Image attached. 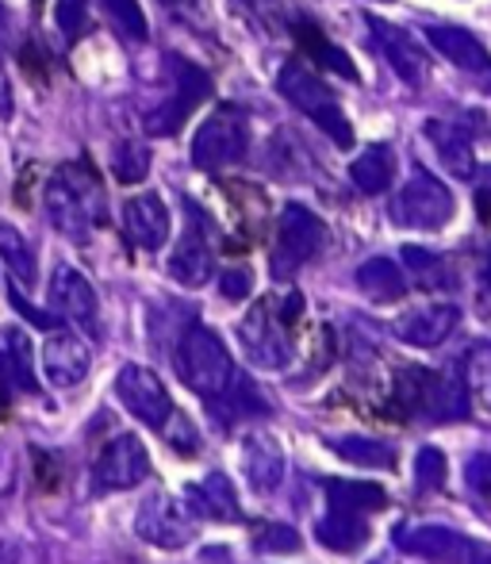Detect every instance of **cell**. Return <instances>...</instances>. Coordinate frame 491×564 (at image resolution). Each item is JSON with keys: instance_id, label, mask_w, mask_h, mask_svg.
<instances>
[{"instance_id": "cell-1", "label": "cell", "mask_w": 491, "mask_h": 564, "mask_svg": "<svg viewBox=\"0 0 491 564\" xmlns=\"http://www.w3.org/2000/svg\"><path fill=\"white\" fill-rule=\"evenodd\" d=\"M46 212L51 224L69 238H89L92 227L105 224V188L89 165H62L46 181Z\"/></svg>"}, {"instance_id": "cell-2", "label": "cell", "mask_w": 491, "mask_h": 564, "mask_svg": "<svg viewBox=\"0 0 491 564\" xmlns=\"http://www.w3.org/2000/svg\"><path fill=\"white\" fill-rule=\"evenodd\" d=\"M276 89H281V97L288 100L292 108H299L307 119H315V127H323L338 147H353L350 119L342 116L338 97L312 66H304V62H284L281 74H276Z\"/></svg>"}, {"instance_id": "cell-3", "label": "cell", "mask_w": 491, "mask_h": 564, "mask_svg": "<svg viewBox=\"0 0 491 564\" xmlns=\"http://www.w3.org/2000/svg\"><path fill=\"white\" fill-rule=\"evenodd\" d=\"M177 372H181V380H185V388H193L204 400L223 395L234 377L231 354H227L223 338L211 327H200V323L188 327L177 346Z\"/></svg>"}, {"instance_id": "cell-4", "label": "cell", "mask_w": 491, "mask_h": 564, "mask_svg": "<svg viewBox=\"0 0 491 564\" xmlns=\"http://www.w3.org/2000/svg\"><path fill=\"white\" fill-rule=\"evenodd\" d=\"M327 242V227L304 204H284L281 224H276V246H273V276H292L315 258Z\"/></svg>"}, {"instance_id": "cell-5", "label": "cell", "mask_w": 491, "mask_h": 564, "mask_svg": "<svg viewBox=\"0 0 491 564\" xmlns=\"http://www.w3.org/2000/svg\"><path fill=\"white\" fill-rule=\"evenodd\" d=\"M134 530H139L142 542L157 545V550H181V545L193 542L196 530H200V514L188 503V496L177 499V496H170V491H157V496H150L146 503L139 507Z\"/></svg>"}, {"instance_id": "cell-6", "label": "cell", "mask_w": 491, "mask_h": 564, "mask_svg": "<svg viewBox=\"0 0 491 564\" xmlns=\"http://www.w3.org/2000/svg\"><path fill=\"white\" fill-rule=\"evenodd\" d=\"M454 219V193L434 173L418 170L392 200V224L411 230H441Z\"/></svg>"}, {"instance_id": "cell-7", "label": "cell", "mask_w": 491, "mask_h": 564, "mask_svg": "<svg viewBox=\"0 0 491 564\" xmlns=\"http://www.w3.org/2000/svg\"><path fill=\"white\" fill-rule=\"evenodd\" d=\"M288 315H281V307L273 312V304H258L250 315L239 323V341H242V354L250 365L258 369H284L292 361V335L284 327Z\"/></svg>"}, {"instance_id": "cell-8", "label": "cell", "mask_w": 491, "mask_h": 564, "mask_svg": "<svg viewBox=\"0 0 491 564\" xmlns=\"http://www.w3.org/2000/svg\"><path fill=\"white\" fill-rule=\"evenodd\" d=\"M170 66H173V93H170V100H162V105L154 108V116H150V131L154 134H173L196 112V105H204V100L211 97V89H216L211 77L204 74L200 66H193V62L173 58L170 54Z\"/></svg>"}, {"instance_id": "cell-9", "label": "cell", "mask_w": 491, "mask_h": 564, "mask_svg": "<svg viewBox=\"0 0 491 564\" xmlns=\"http://www.w3.org/2000/svg\"><path fill=\"white\" fill-rule=\"evenodd\" d=\"M116 395L127 411H131L139 423L154 426H170L173 419V400H170V388L157 380L154 369H142V365H123L120 377H116Z\"/></svg>"}, {"instance_id": "cell-10", "label": "cell", "mask_w": 491, "mask_h": 564, "mask_svg": "<svg viewBox=\"0 0 491 564\" xmlns=\"http://www.w3.org/2000/svg\"><path fill=\"white\" fill-rule=\"evenodd\" d=\"M150 476V453L142 438L120 434L100 449L97 465H92V488L97 491H127Z\"/></svg>"}, {"instance_id": "cell-11", "label": "cell", "mask_w": 491, "mask_h": 564, "mask_svg": "<svg viewBox=\"0 0 491 564\" xmlns=\"http://www.w3.org/2000/svg\"><path fill=\"white\" fill-rule=\"evenodd\" d=\"M246 154V123L234 112H216L204 119V127L193 139V162L200 170H223Z\"/></svg>"}, {"instance_id": "cell-12", "label": "cell", "mask_w": 491, "mask_h": 564, "mask_svg": "<svg viewBox=\"0 0 491 564\" xmlns=\"http://www.w3.org/2000/svg\"><path fill=\"white\" fill-rule=\"evenodd\" d=\"M51 307L62 315V319L74 323V327L89 330V335H97V330H100V300H97V292H92V284L85 281L74 265L54 269V276H51Z\"/></svg>"}, {"instance_id": "cell-13", "label": "cell", "mask_w": 491, "mask_h": 564, "mask_svg": "<svg viewBox=\"0 0 491 564\" xmlns=\"http://www.w3.org/2000/svg\"><path fill=\"white\" fill-rule=\"evenodd\" d=\"M395 545L403 553L430 564H461L469 561V538L457 534L449 527H400L395 530Z\"/></svg>"}, {"instance_id": "cell-14", "label": "cell", "mask_w": 491, "mask_h": 564, "mask_svg": "<svg viewBox=\"0 0 491 564\" xmlns=\"http://www.w3.org/2000/svg\"><path fill=\"white\" fill-rule=\"evenodd\" d=\"M426 39H430V46L438 54H446L449 62H454L457 69H465V74L480 77V85L491 89V54L488 46L480 43L472 31L465 28H446V23H434V28H426Z\"/></svg>"}, {"instance_id": "cell-15", "label": "cell", "mask_w": 491, "mask_h": 564, "mask_svg": "<svg viewBox=\"0 0 491 564\" xmlns=\"http://www.w3.org/2000/svg\"><path fill=\"white\" fill-rule=\"evenodd\" d=\"M242 473H246V484L250 491L258 496H273L284 480V449L273 434L265 431H253L246 434L242 442Z\"/></svg>"}, {"instance_id": "cell-16", "label": "cell", "mask_w": 491, "mask_h": 564, "mask_svg": "<svg viewBox=\"0 0 491 564\" xmlns=\"http://www.w3.org/2000/svg\"><path fill=\"white\" fill-rule=\"evenodd\" d=\"M369 28L377 31V46L384 51V58H388V66L395 69V77L418 89V85L426 82V54H423V46H418L403 28L380 20V15H369Z\"/></svg>"}, {"instance_id": "cell-17", "label": "cell", "mask_w": 491, "mask_h": 564, "mask_svg": "<svg viewBox=\"0 0 491 564\" xmlns=\"http://www.w3.org/2000/svg\"><path fill=\"white\" fill-rule=\"evenodd\" d=\"M123 230L139 250H162L170 238V208L162 204V196H131L123 204Z\"/></svg>"}, {"instance_id": "cell-18", "label": "cell", "mask_w": 491, "mask_h": 564, "mask_svg": "<svg viewBox=\"0 0 491 564\" xmlns=\"http://www.w3.org/2000/svg\"><path fill=\"white\" fill-rule=\"evenodd\" d=\"M457 323H461V312H457L454 304H430V307H418V312L403 315V319L395 323V338L418 349H434L454 335Z\"/></svg>"}, {"instance_id": "cell-19", "label": "cell", "mask_w": 491, "mask_h": 564, "mask_svg": "<svg viewBox=\"0 0 491 564\" xmlns=\"http://www.w3.org/2000/svg\"><path fill=\"white\" fill-rule=\"evenodd\" d=\"M43 372L54 388H74L89 377V346L77 335H51L43 346Z\"/></svg>"}, {"instance_id": "cell-20", "label": "cell", "mask_w": 491, "mask_h": 564, "mask_svg": "<svg viewBox=\"0 0 491 564\" xmlns=\"http://www.w3.org/2000/svg\"><path fill=\"white\" fill-rule=\"evenodd\" d=\"M211 269H216V258H211L208 242L200 238V230H188L170 258V276L185 289H200L211 281Z\"/></svg>"}, {"instance_id": "cell-21", "label": "cell", "mask_w": 491, "mask_h": 564, "mask_svg": "<svg viewBox=\"0 0 491 564\" xmlns=\"http://www.w3.org/2000/svg\"><path fill=\"white\" fill-rule=\"evenodd\" d=\"M0 380L12 392H35V369H31V338L20 327L0 330Z\"/></svg>"}, {"instance_id": "cell-22", "label": "cell", "mask_w": 491, "mask_h": 564, "mask_svg": "<svg viewBox=\"0 0 491 564\" xmlns=\"http://www.w3.org/2000/svg\"><path fill=\"white\" fill-rule=\"evenodd\" d=\"M426 139L434 142V150H438L441 165H446L449 173L469 177V173L477 170V162H472V142L461 127L441 123V119H426Z\"/></svg>"}, {"instance_id": "cell-23", "label": "cell", "mask_w": 491, "mask_h": 564, "mask_svg": "<svg viewBox=\"0 0 491 564\" xmlns=\"http://www.w3.org/2000/svg\"><path fill=\"white\" fill-rule=\"evenodd\" d=\"M188 503L196 507V514H208V519H219V522H234L239 519V496H234L231 480L223 473H211L200 488L188 491Z\"/></svg>"}, {"instance_id": "cell-24", "label": "cell", "mask_w": 491, "mask_h": 564, "mask_svg": "<svg viewBox=\"0 0 491 564\" xmlns=\"http://www.w3.org/2000/svg\"><path fill=\"white\" fill-rule=\"evenodd\" d=\"M315 538L335 553H358L361 545L369 542V522L350 511H330L327 519L315 527Z\"/></svg>"}, {"instance_id": "cell-25", "label": "cell", "mask_w": 491, "mask_h": 564, "mask_svg": "<svg viewBox=\"0 0 491 564\" xmlns=\"http://www.w3.org/2000/svg\"><path fill=\"white\" fill-rule=\"evenodd\" d=\"M358 289L377 304H392L407 292V284H403V269L392 258H369L358 269Z\"/></svg>"}, {"instance_id": "cell-26", "label": "cell", "mask_w": 491, "mask_h": 564, "mask_svg": "<svg viewBox=\"0 0 491 564\" xmlns=\"http://www.w3.org/2000/svg\"><path fill=\"white\" fill-rule=\"evenodd\" d=\"M327 499L335 511H350V514L380 511L388 503L384 488L369 480H327Z\"/></svg>"}, {"instance_id": "cell-27", "label": "cell", "mask_w": 491, "mask_h": 564, "mask_svg": "<svg viewBox=\"0 0 491 564\" xmlns=\"http://www.w3.org/2000/svg\"><path fill=\"white\" fill-rule=\"evenodd\" d=\"M350 177L365 196H377V193H384V188H392V177H395L392 150H388V147H369L365 154L350 165Z\"/></svg>"}, {"instance_id": "cell-28", "label": "cell", "mask_w": 491, "mask_h": 564, "mask_svg": "<svg viewBox=\"0 0 491 564\" xmlns=\"http://www.w3.org/2000/svg\"><path fill=\"white\" fill-rule=\"evenodd\" d=\"M338 457L350 460L358 468H392L395 465V449L380 438H365V434H346L335 442Z\"/></svg>"}, {"instance_id": "cell-29", "label": "cell", "mask_w": 491, "mask_h": 564, "mask_svg": "<svg viewBox=\"0 0 491 564\" xmlns=\"http://www.w3.org/2000/svg\"><path fill=\"white\" fill-rule=\"evenodd\" d=\"M0 261H4L8 273L20 284H35V253H31V242L12 224H0Z\"/></svg>"}, {"instance_id": "cell-30", "label": "cell", "mask_w": 491, "mask_h": 564, "mask_svg": "<svg viewBox=\"0 0 491 564\" xmlns=\"http://www.w3.org/2000/svg\"><path fill=\"white\" fill-rule=\"evenodd\" d=\"M403 261H407V269L418 276L423 289H446L449 284V269L438 253L423 250V246H403Z\"/></svg>"}, {"instance_id": "cell-31", "label": "cell", "mask_w": 491, "mask_h": 564, "mask_svg": "<svg viewBox=\"0 0 491 564\" xmlns=\"http://www.w3.org/2000/svg\"><path fill=\"white\" fill-rule=\"evenodd\" d=\"M100 8H105V15L112 20V28L120 31L123 39H131V43H142V39L150 35L146 15H142V8L134 4V0H100Z\"/></svg>"}, {"instance_id": "cell-32", "label": "cell", "mask_w": 491, "mask_h": 564, "mask_svg": "<svg viewBox=\"0 0 491 564\" xmlns=\"http://www.w3.org/2000/svg\"><path fill=\"white\" fill-rule=\"evenodd\" d=\"M446 476H449V465H446V453L438 446H423L415 457V484L418 491H441L446 488Z\"/></svg>"}, {"instance_id": "cell-33", "label": "cell", "mask_w": 491, "mask_h": 564, "mask_svg": "<svg viewBox=\"0 0 491 564\" xmlns=\"http://www.w3.org/2000/svg\"><path fill=\"white\" fill-rule=\"evenodd\" d=\"M112 170H116V177H120L123 185H139V181L150 173L146 147H139V142H123V147H116Z\"/></svg>"}, {"instance_id": "cell-34", "label": "cell", "mask_w": 491, "mask_h": 564, "mask_svg": "<svg viewBox=\"0 0 491 564\" xmlns=\"http://www.w3.org/2000/svg\"><path fill=\"white\" fill-rule=\"evenodd\" d=\"M299 31H304V43H312L315 62H323V66L338 69V74H342V77H350V82H358V69H353V62L346 58L342 51H335V46H330L327 39H319V31H315V28H304V23H299Z\"/></svg>"}, {"instance_id": "cell-35", "label": "cell", "mask_w": 491, "mask_h": 564, "mask_svg": "<svg viewBox=\"0 0 491 564\" xmlns=\"http://www.w3.org/2000/svg\"><path fill=\"white\" fill-rule=\"evenodd\" d=\"M258 550L261 553H281V557H288V553H299V534L292 527H265L258 534Z\"/></svg>"}, {"instance_id": "cell-36", "label": "cell", "mask_w": 491, "mask_h": 564, "mask_svg": "<svg viewBox=\"0 0 491 564\" xmlns=\"http://www.w3.org/2000/svg\"><path fill=\"white\" fill-rule=\"evenodd\" d=\"M85 15H89V0H58V8H54L58 31H62V35H69V39L81 35Z\"/></svg>"}, {"instance_id": "cell-37", "label": "cell", "mask_w": 491, "mask_h": 564, "mask_svg": "<svg viewBox=\"0 0 491 564\" xmlns=\"http://www.w3.org/2000/svg\"><path fill=\"white\" fill-rule=\"evenodd\" d=\"M465 480L477 496L491 499V453H477V457L465 465Z\"/></svg>"}, {"instance_id": "cell-38", "label": "cell", "mask_w": 491, "mask_h": 564, "mask_svg": "<svg viewBox=\"0 0 491 564\" xmlns=\"http://www.w3.org/2000/svg\"><path fill=\"white\" fill-rule=\"evenodd\" d=\"M250 289H253V273L250 269H227L223 276H219V292H223L227 300H246L250 296Z\"/></svg>"}, {"instance_id": "cell-39", "label": "cell", "mask_w": 491, "mask_h": 564, "mask_svg": "<svg viewBox=\"0 0 491 564\" xmlns=\"http://www.w3.org/2000/svg\"><path fill=\"white\" fill-rule=\"evenodd\" d=\"M12 304L15 307H20V315H28V319L31 323H39V327H51V315H43V312H35V307H31V304H23V300H20V292H12Z\"/></svg>"}, {"instance_id": "cell-40", "label": "cell", "mask_w": 491, "mask_h": 564, "mask_svg": "<svg viewBox=\"0 0 491 564\" xmlns=\"http://www.w3.org/2000/svg\"><path fill=\"white\" fill-rule=\"evenodd\" d=\"M477 204H480V219L491 224V170L484 173V185H480V193H477Z\"/></svg>"}, {"instance_id": "cell-41", "label": "cell", "mask_w": 491, "mask_h": 564, "mask_svg": "<svg viewBox=\"0 0 491 564\" xmlns=\"http://www.w3.org/2000/svg\"><path fill=\"white\" fill-rule=\"evenodd\" d=\"M12 116V85H8L4 69H0V119Z\"/></svg>"}, {"instance_id": "cell-42", "label": "cell", "mask_w": 491, "mask_h": 564, "mask_svg": "<svg viewBox=\"0 0 491 564\" xmlns=\"http://www.w3.org/2000/svg\"><path fill=\"white\" fill-rule=\"evenodd\" d=\"M469 564H491V545H472Z\"/></svg>"}, {"instance_id": "cell-43", "label": "cell", "mask_w": 491, "mask_h": 564, "mask_svg": "<svg viewBox=\"0 0 491 564\" xmlns=\"http://www.w3.org/2000/svg\"><path fill=\"white\" fill-rule=\"evenodd\" d=\"M484 296L491 300V253H488V261H484Z\"/></svg>"}, {"instance_id": "cell-44", "label": "cell", "mask_w": 491, "mask_h": 564, "mask_svg": "<svg viewBox=\"0 0 491 564\" xmlns=\"http://www.w3.org/2000/svg\"><path fill=\"white\" fill-rule=\"evenodd\" d=\"M165 8H196V0H162Z\"/></svg>"}]
</instances>
